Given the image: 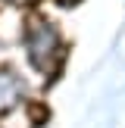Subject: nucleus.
Segmentation results:
<instances>
[{"mask_svg": "<svg viewBox=\"0 0 125 128\" xmlns=\"http://www.w3.org/2000/svg\"><path fill=\"white\" fill-rule=\"evenodd\" d=\"M25 44H28V60L34 62L41 72L56 69V60H60V50H62V38H60V31H56L47 19H34V22L28 25Z\"/></svg>", "mask_w": 125, "mask_h": 128, "instance_id": "f257e3e1", "label": "nucleus"}, {"mask_svg": "<svg viewBox=\"0 0 125 128\" xmlns=\"http://www.w3.org/2000/svg\"><path fill=\"white\" fill-rule=\"evenodd\" d=\"M22 91H25V84L16 72L0 69V106H16L22 100Z\"/></svg>", "mask_w": 125, "mask_h": 128, "instance_id": "f03ea898", "label": "nucleus"}, {"mask_svg": "<svg viewBox=\"0 0 125 128\" xmlns=\"http://www.w3.org/2000/svg\"><path fill=\"white\" fill-rule=\"evenodd\" d=\"M16 3H28V0H16Z\"/></svg>", "mask_w": 125, "mask_h": 128, "instance_id": "7ed1b4c3", "label": "nucleus"}]
</instances>
